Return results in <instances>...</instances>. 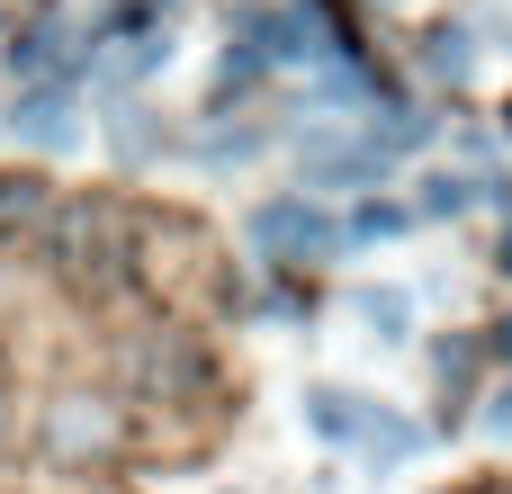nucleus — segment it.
<instances>
[{
	"mask_svg": "<svg viewBox=\"0 0 512 494\" xmlns=\"http://www.w3.org/2000/svg\"><path fill=\"white\" fill-rule=\"evenodd\" d=\"M45 225H54V270H63L72 288H117V279H126V261H135V216H126V198H63Z\"/></svg>",
	"mask_w": 512,
	"mask_h": 494,
	"instance_id": "1",
	"label": "nucleus"
},
{
	"mask_svg": "<svg viewBox=\"0 0 512 494\" xmlns=\"http://www.w3.org/2000/svg\"><path fill=\"white\" fill-rule=\"evenodd\" d=\"M36 441H45V459H54V468L90 477V468H117V459H126L135 423H126V405H117V396H99V387H63V396L45 405Z\"/></svg>",
	"mask_w": 512,
	"mask_h": 494,
	"instance_id": "2",
	"label": "nucleus"
},
{
	"mask_svg": "<svg viewBox=\"0 0 512 494\" xmlns=\"http://www.w3.org/2000/svg\"><path fill=\"white\" fill-rule=\"evenodd\" d=\"M342 243V225L315 207V198H270V207H252V252H270V261H306V252H333Z\"/></svg>",
	"mask_w": 512,
	"mask_h": 494,
	"instance_id": "3",
	"label": "nucleus"
},
{
	"mask_svg": "<svg viewBox=\"0 0 512 494\" xmlns=\"http://www.w3.org/2000/svg\"><path fill=\"white\" fill-rule=\"evenodd\" d=\"M135 378H144V387H162V396H198V387H207V360H198V342H189V333H162V342H144V351H135Z\"/></svg>",
	"mask_w": 512,
	"mask_h": 494,
	"instance_id": "4",
	"label": "nucleus"
},
{
	"mask_svg": "<svg viewBox=\"0 0 512 494\" xmlns=\"http://www.w3.org/2000/svg\"><path fill=\"white\" fill-rule=\"evenodd\" d=\"M9 126H18L27 144H45V153H63V144L81 135V126H72V90H63V81H45V90H18Z\"/></svg>",
	"mask_w": 512,
	"mask_h": 494,
	"instance_id": "5",
	"label": "nucleus"
},
{
	"mask_svg": "<svg viewBox=\"0 0 512 494\" xmlns=\"http://www.w3.org/2000/svg\"><path fill=\"white\" fill-rule=\"evenodd\" d=\"M45 216H54V189H45L36 171H0V243H9V234H36Z\"/></svg>",
	"mask_w": 512,
	"mask_h": 494,
	"instance_id": "6",
	"label": "nucleus"
},
{
	"mask_svg": "<svg viewBox=\"0 0 512 494\" xmlns=\"http://www.w3.org/2000/svg\"><path fill=\"white\" fill-rule=\"evenodd\" d=\"M54 63H72V72H81V45H72L63 27H27V36L9 45V72H18V81H36V72H54Z\"/></svg>",
	"mask_w": 512,
	"mask_h": 494,
	"instance_id": "7",
	"label": "nucleus"
},
{
	"mask_svg": "<svg viewBox=\"0 0 512 494\" xmlns=\"http://www.w3.org/2000/svg\"><path fill=\"white\" fill-rule=\"evenodd\" d=\"M423 63H432V72L459 90V81L477 72V45H468V27H432V36H423Z\"/></svg>",
	"mask_w": 512,
	"mask_h": 494,
	"instance_id": "8",
	"label": "nucleus"
},
{
	"mask_svg": "<svg viewBox=\"0 0 512 494\" xmlns=\"http://www.w3.org/2000/svg\"><path fill=\"white\" fill-rule=\"evenodd\" d=\"M468 207H477V180H450V171L423 180V216H468Z\"/></svg>",
	"mask_w": 512,
	"mask_h": 494,
	"instance_id": "9",
	"label": "nucleus"
},
{
	"mask_svg": "<svg viewBox=\"0 0 512 494\" xmlns=\"http://www.w3.org/2000/svg\"><path fill=\"white\" fill-rule=\"evenodd\" d=\"M360 315H369V324H378V342H396V333H405V315H414V306H405V288H369V297H360Z\"/></svg>",
	"mask_w": 512,
	"mask_h": 494,
	"instance_id": "10",
	"label": "nucleus"
},
{
	"mask_svg": "<svg viewBox=\"0 0 512 494\" xmlns=\"http://www.w3.org/2000/svg\"><path fill=\"white\" fill-rule=\"evenodd\" d=\"M396 225H405V207H378V198L351 216V234H396Z\"/></svg>",
	"mask_w": 512,
	"mask_h": 494,
	"instance_id": "11",
	"label": "nucleus"
},
{
	"mask_svg": "<svg viewBox=\"0 0 512 494\" xmlns=\"http://www.w3.org/2000/svg\"><path fill=\"white\" fill-rule=\"evenodd\" d=\"M486 432H504V441H512V387L495 396V405H486Z\"/></svg>",
	"mask_w": 512,
	"mask_h": 494,
	"instance_id": "12",
	"label": "nucleus"
},
{
	"mask_svg": "<svg viewBox=\"0 0 512 494\" xmlns=\"http://www.w3.org/2000/svg\"><path fill=\"white\" fill-rule=\"evenodd\" d=\"M468 494H512V477H486V486H468Z\"/></svg>",
	"mask_w": 512,
	"mask_h": 494,
	"instance_id": "13",
	"label": "nucleus"
},
{
	"mask_svg": "<svg viewBox=\"0 0 512 494\" xmlns=\"http://www.w3.org/2000/svg\"><path fill=\"white\" fill-rule=\"evenodd\" d=\"M495 351H504V360H512V324H495Z\"/></svg>",
	"mask_w": 512,
	"mask_h": 494,
	"instance_id": "14",
	"label": "nucleus"
},
{
	"mask_svg": "<svg viewBox=\"0 0 512 494\" xmlns=\"http://www.w3.org/2000/svg\"><path fill=\"white\" fill-rule=\"evenodd\" d=\"M0 432H9V396H0Z\"/></svg>",
	"mask_w": 512,
	"mask_h": 494,
	"instance_id": "15",
	"label": "nucleus"
},
{
	"mask_svg": "<svg viewBox=\"0 0 512 494\" xmlns=\"http://www.w3.org/2000/svg\"><path fill=\"white\" fill-rule=\"evenodd\" d=\"M504 270H512V234H504Z\"/></svg>",
	"mask_w": 512,
	"mask_h": 494,
	"instance_id": "16",
	"label": "nucleus"
},
{
	"mask_svg": "<svg viewBox=\"0 0 512 494\" xmlns=\"http://www.w3.org/2000/svg\"><path fill=\"white\" fill-rule=\"evenodd\" d=\"M504 117H512V108H504Z\"/></svg>",
	"mask_w": 512,
	"mask_h": 494,
	"instance_id": "17",
	"label": "nucleus"
}]
</instances>
